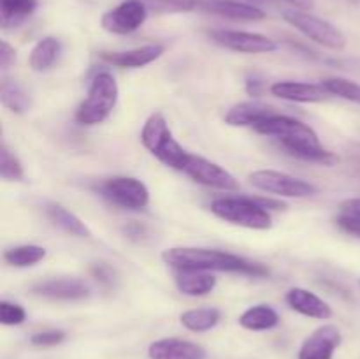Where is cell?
Listing matches in <instances>:
<instances>
[{"label":"cell","mask_w":360,"mask_h":359,"mask_svg":"<svg viewBox=\"0 0 360 359\" xmlns=\"http://www.w3.org/2000/svg\"><path fill=\"white\" fill-rule=\"evenodd\" d=\"M176 285L186 296H206L217 287V278L211 271L197 270H176Z\"/></svg>","instance_id":"d6986e66"},{"label":"cell","mask_w":360,"mask_h":359,"mask_svg":"<svg viewBox=\"0 0 360 359\" xmlns=\"http://www.w3.org/2000/svg\"><path fill=\"white\" fill-rule=\"evenodd\" d=\"M46 257V250L39 245H20L4 252L7 264L16 267H28L41 263Z\"/></svg>","instance_id":"83f0119b"},{"label":"cell","mask_w":360,"mask_h":359,"mask_svg":"<svg viewBox=\"0 0 360 359\" xmlns=\"http://www.w3.org/2000/svg\"><path fill=\"white\" fill-rule=\"evenodd\" d=\"M44 210L49 220L55 225H58V227L62 229V231H65L67 234L76 236V238H88V236H90V229L84 225V222L81 220L77 215H74L72 211L63 208L62 204L48 203Z\"/></svg>","instance_id":"ffe728a7"},{"label":"cell","mask_w":360,"mask_h":359,"mask_svg":"<svg viewBox=\"0 0 360 359\" xmlns=\"http://www.w3.org/2000/svg\"><path fill=\"white\" fill-rule=\"evenodd\" d=\"M199 6L207 13L232 21H260L266 18V13L260 7L236 0H204Z\"/></svg>","instance_id":"9a60e30c"},{"label":"cell","mask_w":360,"mask_h":359,"mask_svg":"<svg viewBox=\"0 0 360 359\" xmlns=\"http://www.w3.org/2000/svg\"><path fill=\"white\" fill-rule=\"evenodd\" d=\"M267 206L278 210V208H283V204L267 199H252V197H220L211 203V211L218 218L234 225L266 231L273 225L271 215L267 213Z\"/></svg>","instance_id":"7a4b0ae2"},{"label":"cell","mask_w":360,"mask_h":359,"mask_svg":"<svg viewBox=\"0 0 360 359\" xmlns=\"http://www.w3.org/2000/svg\"><path fill=\"white\" fill-rule=\"evenodd\" d=\"M253 2H266V4H290L297 7H311V0H253Z\"/></svg>","instance_id":"74e56055"},{"label":"cell","mask_w":360,"mask_h":359,"mask_svg":"<svg viewBox=\"0 0 360 359\" xmlns=\"http://www.w3.org/2000/svg\"><path fill=\"white\" fill-rule=\"evenodd\" d=\"M183 172L188 175L193 182L200 183V185L213 187V189L220 190H238L239 182L221 165L217 162H211L207 158L199 157V155H188Z\"/></svg>","instance_id":"30bf717a"},{"label":"cell","mask_w":360,"mask_h":359,"mask_svg":"<svg viewBox=\"0 0 360 359\" xmlns=\"http://www.w3.org/2000/svg\"><path fill=\"white\" fill-rule=\"evenodd\" d=\"M341 211L343 213L359 215L360 217V197H354V199H347L341 203Z\"/></svg>","instance_id":"8d00e7d4"},{"label":"cell","mask_w":360,"mask_h":359,"mask_svg":"<svg viewBox=\"0 0 360 359\" xmlns=\"http://www.w3.org/2000/svg\"><path fill=\"white\" fill-rule=\"evenodd\" d=\"M0 175L9 182H20L25 176L23 165L18 160L16 155L7 148V144H2V150H0Z\"/></svg>","instance_id":"f546056e"},{"label":"cell","mask_w":360,"mask_h":359,"mask_svg":"<svg viewBox=\"0 0 360 359\" xmlns=\"http://www.w3.org/2000/svg\"><path fill=\"white\" fill-rule=\"evenodd\" d=\"M162 53H164L162 44H146L136 49H129V51L101 53V56L105 62L116 67H143L160 58Z\"/></svg>","instance_id":"e0dca14e"},{"label":"cell","mask_w":360,"mask_h":359,"mask_svg":"<svg viewBox=\"0 0 360 359\" xmlns=\"http://www.w3.org/2000/svg\"><path fill=\"white\" fill-rule=\"evenodd\" d=\"M98 194L125 210H144L150 203L148 187L141 180L130 176H112L97 187Z\"/></svg>","instance_id":"5b68a950"},{"label":"cell","mask_w":360,"mask_h":359,"mask_svg":"<svg viewBox=\"0 0 360 359\" xmlns=\"http://www.w3.org/2000/svg\"><path fill=\"white\" fill-rule=\"evenodd\" d=\"M285 301L288 303L292 310L306 317H313V319H330L333 317V308L329 303L323 301L311 291L302 287H292L290 291L285 294Z\"/></svg>","instance_id":"5bb4252c"},{"label":"cell","mask_w":360,"mask_h":359,"mask_svg":"<svg viewBox=\"0 0 360 359\" xmlns=\"http://www.w3.org/2000/svg\"><path fill=\"white\" fill-rule=\"evenodd\" d=\"M0 101L13 113H25L30 108V97L13 80H2V84H0Z\"/></svg>","instance_id":"4316f807"},{"label":"cell","mask_w":360,"mask_h":359,"mask_svg":"<svg viewBox=\"0 0 360 359\" xmlns=\"http://www.w3.org/2000/svg\"><path fill=\"white\" fill-rule=\"evenodd\" d=\"M153 155L158 158V160L164 162L165 165H169V168L183 171V168H185L190 153L181 146V144L178 143V141L174 139V137H172V134H171V136H169L167 139H165L164 143H162L160 146L153 151Z\"/></svg>","instance_id":"484cf974"},{"label":"cell","mask_w":360,"mask_h":359,"mask_svg":"<svg viewBox=\"0 0 360 359\" xmlns=\"http://www.w3.org/2000/svg\"><path fill=\"white\" fill-rule=\"evenodd\" d=\"M250 183L255 189L264 190L267 194H276L281 197H309L316 194V187L313 183L304 182L301 178L287 175V172L271 171V169H262L250 175Z\"/></svg>","instance_id":"52a82bcc"},{"label":"cell","mask_w":360,"mask_h":359,"mask_svg":"<svg viewBox=\"0 0 360 359\" xmlns=\"http://www.w3.org/2000/svg\"><path fill=\"white\" fill-rule=\"evenodd\" d=\"M91 273H94V277L97 278L101 284H104L105 287H111V285L115 284V271H112L108 264H95V266L91 267Z\"/></svg>","instance_id":"e575fe53"},{"label":"cell","mask_w":360,"mask_h":359,"mask_svg":"<svg viewBox=\"0 0 360 359\" xmlns=\"http://www.w3.org/2000/svg\"><path fill=\"white\" fill-rule=\"evenodd\" d=\"M148 18V7L143 0H125L102 16L101 25L105 32L129 35L143 27Z\"/></svg>","instance_id":"9c48e42d"},{"label":"cell","mask_w":360,"mask_h":359,"mask_svg":"<svg viewBox=\"0 0 360 359\" xmlns=\"http://www.w3.org/2000/svg\"><path fill=\"white\" fill-rule=\"evenodd\" d=\"M118 83L109 73H98L91 80L88 95L76 111V122L79 125H98L104 122L118 102Z\"/></svg>","instance_id":"3957f363"},{"label":"cell","mask_w":360,"mask_h":359,"mask_svg":"<svg viewBox=\"0 0 360 359\" xmlns=\"http://www.w3.org/2000/svg\"><path fill=\"white\" fill-rule=\"evenodd\" d=\"M253 129H255L259 134H264V136H271L274 137V139H278L281 146H287V144H294V143L320 144L319 136H316V132L311 129V127L299 122V120L292 118V116L278 115V113L260 120Z\"/></svg>","instance_id":"8992f818"},{"label":"cell","mask_w":360,"mask_h":359,"mask_svg":"<svg viewBox=\"0 0 360 359\" xmlns=\"http://www.w3.org/2000/svg\"><path fill=\"white\" fill-rule=\"evenodd\" d=\"M336 225L347 234L355 236V238H360V217L359 215L352 213H343L341 211L340 217L336 218Z\"/></svg>","instance_id":"836d02e7"},{"label":"cell","mask_w":360,"mask_h":359,"mask_svg":"<svg viewBox=\"0 0 360 359\" xmlns=\"http://www.w3.org/2000/svg\"><path fill=\"white\" fill-rule=\"evenodd\" d=\"M16 62V51L9 42H0V69L7 70L13 63Z\"/></svg>","instance_id":"d590c367"},{"label":"cell","mask_w":360,"mask_h":359,"mask_svg":"<svg viewBox=\"0 0 360 359\" xmlns=\"http://www.w3.org/2000/svg\"><path fill=\"white\" fill-rule=\"evenodd\" d=\"M60 51H62V44L56 37H44L34 46L30 53V58H28V63H30L32 70L35 73H42V70H48L53 63L58 60Z\"/></svg>","instance_id":"7402d4cb"},{"label":"cell","mask_w":360,"mask_h":359,"mask_svg":"<svg viewBox=\"0 0 360 359\" xmlns=\"http://www.w3.org/2000/svg\"><path fill=\"white\" fill-rule=\"evenodd\" d=\"M322 87L329 92L330 95L352 101L360 104V84L355 81L343 80V77H330V80L322 81Z\"/></svg>","instance_id":"f1b7e54d"},{"label":"cell","mask_w":360,"mask_h":359,"mask_svg":"<svg viewBox=\"0 0 360 359\" xmlns=\"http://www.w3.org/2000/svg\"><path fill=\"white\" fill-rule=\"evenodd\" d=\"M210 39L218 46L231 51L246 53V55H260V53H274L278 42L262 34H252L243 30H210Z\"/></svg>","instance_id":"ba28073f"},{"label":"cell","mask_w":360,"mask_h":359,"mask_svg":"<svg viewBox=\"0 0 360 359\" xmlns=\"http://www.w3.org/2000/svg\"><path fill=\"white\" fill-rule=\"evenodd\" d=\"M359 285H360V282H359Z\"/></svg>","instance_id":"ab89813d"},{"label":"cell","mask_w":360,"mask_h":359,"mask_svg":"<svg viewBox=\"0 0 360 359\" xmlns=\"http://www.w3.org/2000/svg\"><path fill=\"white\" fill-rule=\"evenodd\" d=\"M63 340H65V333L62 329H48L32 334L30 344L35 347H55V345L62 344Z\"/></svg>","instance_id":"d6a6232c"},{"label":"cell","mask_w":360,"mask_h":359,"mask_svg":"<svg viewBox=\"0 0 360 359\" xmlns=\"http://www.w3.org/2000/svg\"><path fill=\"white\" fill-rule=\"evenodd\" d=\"M283 18L287 23L297 28L301 34H304L306 37L319 42V44L326 46V48L334 49V51H341L347 46V37H345L343 32L338 27H334L333 23H329L327 20H322V18L313 16V14L304 13V11L295 9V7L294 9H285Z\"/></svg>","instance_id":"277c9868"},{"label":"cell","mask_w":360,"mask_h":359,"mask_svg":"<svg viewBox=\"0 0 360 359\" xmlns=\"http://www.w3.org/2000/svg\"><path fill=\"white\" fill-rule=\"evenodd\" d=\"M25 319H27V312L23 306L9 301L0 303V322L4 326H18V324H23Z\"/></svg>","instance_id":"1f68e13d"},{"label":"cell","mask_w":360,"mask_h":359,"mask_svg":"<svg viewBox=\"0 0 360 359\" xmlns=\"http://www.w3.org/2000/svg\"><path fill=\"white\" fill-rule=\"evenodd\" d=\"M146 7L153 13H190L199 6L197 0H143Z\"/></svg>","instance_id":"4dcf8cb0"},{"label":"cell","mask_w":360,"mask_h":359,"mask_svg":"<svg viewBox=\"0 0 360 359\" xmlns=\"http://www.w3.org/2000/svg\"><path fill=\"white\" fill-rule=\"evenodd\" d=\"M162 259L174 270L197 271H229V273L250 275V277H266L269 273L262 264L252 263L245 257L221 250L195 248V246H174L162 253Z\"/></svg>","instance_id":"6da1fadb"},{"label":"cell","mask_w":360,"mask_h":359,"mask_svg":"<svg viewBox=\"0 0 360 359\" xmlns=\"http://www.w3.org/2000/svg\"><path fill=\"white\" fill-rule=\"evenodd\" d=\"M269 90L274 97L290 102H322L329 95L322 84L299 83V81H278L271 84Z\"/></svg>","instance_id":"2e32d148"},{"label":"cell","mask_w":360,"mask_h":359,"mask_svg":"<svg viewBox=\"0 0 360 359\" xmlns=\"http://www.w3.org/2000/svg\"><path fill=\"white\" fill-rule=\"evenodd\" d=\"M221 313L218 308H193L188 312L181 313L179 320L186 329L193 331V333H204V331L213 329L220 320Z\"/></svg>","instance_id":"d4e9b609"},{"label":"cell","mask_w":360,"mask_h":359,"mask_svg":"<svg viewBox=\"0 0 360 359\" xmlns=\"http://www.w3.org/2000/svg\"><path fill=\"white\" fill-rule=\"evenodd\" d=\"M148 355L150 359H206V351L193 341L164 338L150 345Z\"/></svg>","instance_id":"4fadbf2b"},{"label":"cell","mask_w":360,"mask_h":359,"mask_svg":"<svg viewBox=\"0 0 360 359\" xmlns=\"http://www.w3.org/2000/svg\"><path fill=\"white\" fill-rule=\"evenodd\" d=\"M32 294L51 301H81L90 296V289L79 278H51L32 285Z\"/></svg>","instance_id":"8fae6325"},{"label":"cell","mask_w":360,"mask_h":359,"mask_svg":"<svg viewBox=\"0 0 360 359\" xmlns=\"http://www.w3.org/2000/svg\"><path fill=\"white\" fill-rule=\"evenodd\" d=\"M341 345V331L333 324L313 331L299 348V359H333Z\"/></svg>","instance_id":"7c38bea8"},{"label":"cell","mask_w":360,"mask_h":359,"mask_svg":"<svg viewBox=\"0 0 360 359\" xmlns=\"http://www.w3.org/2000/svg\"><path fill=\"white\" fill-rule=\"evenodd\" d=\"M274 115V109L262 102L250 101L232 106L225 115V122L232 127H255L260 120Z\"/></svg>","instance_id":"ac0fdd59"},{"label":"cell","mask_w":360,"mask_h":359,"mask_svg":"<svg viewBox=\"0 0 360 359\" xmlns=\"http://www.w3.org/2000/svg\"><path fill=\"white\" fill-rule=\"evenodd\" d=\"M171 134L172 132L169 129L167 120L164 118V115L162 113H153L146 120V123H144L143 132H141V141H143V146L153 153Z\"/></svg>","instance_id":"cb8c5ba5"},{"label":"cell","mask_w":360,"mask_h":359,"mask_svg":"<svg viewBox=\"0 0 360 359\" xmlns=\"http://www.w3.org/2000/svg\"><path fill=\"white\" fill-rule=\"evenodd\" d=\"M260 87H262V81L260 80H250L248 83H246V90H248L250 95H259Z\"/></svg>","instance_id":"f35d334b"},{"label":"cell","mask_w":360,"mask_h":359,"mask_svg":"<svg viewBox=\"0 0 360 359\" xmlns=\"http://www.w3.org/2000/svg\"><path fill=\"white\" fill-rule=\"evenodd\" d=\"M280 322L276 310L271 308L269 305H255L246 310L239 317V324L248 331H267L273 329Z\"/></svg>","instance_id":"603a6c76"},{"label":"cell","mask_w":360,"mask_h":359,"mask_svg":"<svg viewBox=\"0 0 360 359\" xmlns=\"http://www.w3.org/2000/svg\"><path fill=\"white\" fill-rule=\"evenodd\" d=\"M39 0H0L2 28H14L23 23L37 9Z\"/></svg>","instance_id":"44dd1931"}]
</instances>
